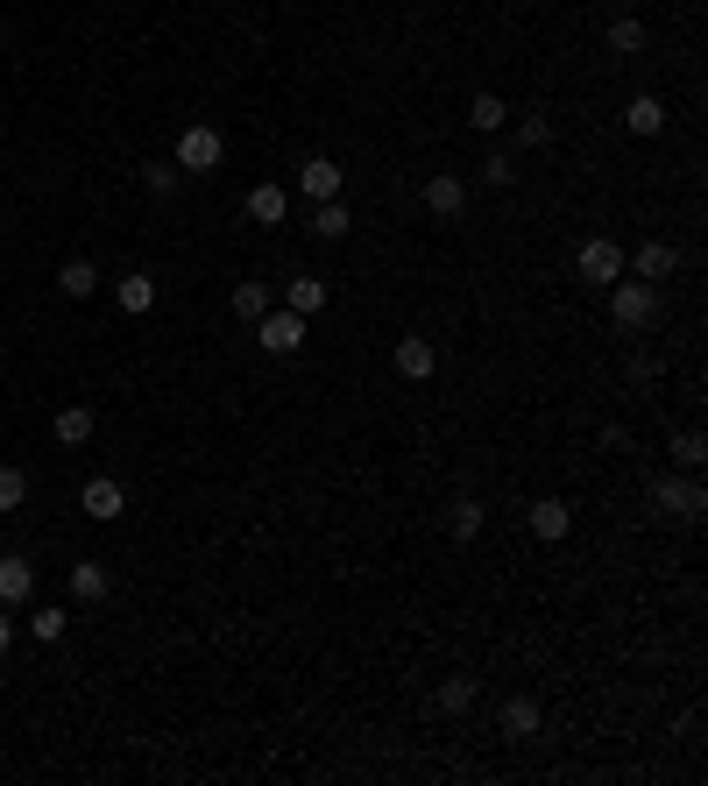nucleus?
<instances>
[{"mask_svg": "<svg viewBox=\"0 0 708 786\" xmlns=\"http://www.w3.org/2000/svg\"><path fill=\"white\" fill-rule=\"evenodd\" d=\"M610 320L616 326H624V334H645V326H659V284H624V277H616L610 284Z\"/></svg>", "mask_w": 708, "mask_h": 786, "instance_id": "nucleus-1", "label": "nucleus"}, {"mask_svg": "<svg viewBox=\"0 0 708 786\" xmlns=\"http://www.w3.org/2000/svg\"><path fill=\"white\" fill-rule=\"evenodd\" d=\"M220 163H228V135H220L213 120H191V128L177 135V171L206 177V171H220Z\"/></svg>", "mask_w": 708, "mask_h": 786, "instance_id": "nucleus-2", "label": "nucleus"}, {"mask_svg": "<svg viewBox=\"0 0 708 786\" xmlns=\"http://www.w3.org/2000/svg\"><path fill=\"white\" fill-rule=\"evenodd\" d=\"M652 510H659V524H701L708 489L701 482H681V475H659L652 482Z\"/></svg>", "mask_w": 708, "mask_h": 786, "instance_id": "nucleus-3", "label": "nucleus"}, {"mask_svg": "<svg viewBox=\"0 0 708 786\" xmlns=\"http://www.w3.org/2000/svg\"><path fill=\"white\" fill-rule=\"evenodd\" d=\"M574 269H581V284L610 291V284L624 277V248H616L610 234H589V241H581V255H574Z\"/></svg>", "mask_w": 708, "mask_h": 786, "instance_id": "nucleus-4", "label": "nucleus"}, {"mask_svg": "<svg viewBox=\"0 0 708 786\" xmlns=\"http://www.w3.org/2000/svg\"><path fill=\"white\" fill-rule=\"evenodd\" d=\"M255 340H263L269 355H298V347H305V320L283 312V305H269L263 320H255Z\"/></svg>", "mask_w": 708, "mask_h": 786, "instance_id": "nucleus-5", "label": "nucleus"}, {"mask_svg": "<svg viewBox=\"0 0 708 786\" xmlns=\"http://www.w3.org/2000/svg\"><path fill=\"white\" fill-rule=\"evenodd\" d=\"M496 730H503V737H510V744H532V737H538V730H546V708H538V702H532V694H510V702H503V708H496Z\"/></svg>", "mask_w": 708, "mask_h": 786, "instance_id": "nucleus-6", "label": "nucleus"}, {"mask_svg": "<svg viewBox=\"0 0 708 786\" xmlns=\"http://www.w3.org/2000/svg\"><path fill=\"white\" fill-rule=\"evenodd\" d=\"M426 213L432 220H461V213H468V177H454V171L426 177Z\"/></svg>", "mask_w": 708, "mask_h": 786, "instance_id": "nucleus-7", "label": "nucleus"}, {"mask_svg": "<svg viewBox=\"0 0 708 786\" xmlns=\"http://www.w3.org/2000/svg\"><path fill=\"white\" fill-rule=\"evenodd\" d=\"M340 177H348V171H340L334 157H305V163H298V192H305L312 206H320V199H340Z\"/></svg>", "mask_w": 708, "mask_h": 786, "instance_id": "nucleus-8", "label": "nucleus"}, {"mask_svg": "<svg viewBox=\"0 0 708 786\" xmlns=\"http://www.w3.org/2000/svg\"><path fill=\"white\" fill-rule=\"evenodd\" d=\"M397 375H404V383H426V375H440V347H432L426 334H404V340H397Z\"/></svg>", "mask_w": 708, "mask_h": 786, "instance_id": "nucleus-9", "label": "nucleus"}, {"mask_svg": "<svg viewBox=\"0 0 708 786\" xmlns=\"http://www.w3.org/2000/svg\"><path fill=\"white\" fill-rule=\"evenodd\" d=\"M79 510H85V518H100V524H114L120 510H128V496H120L114 475H93V482L79 489Z\"/></svg>", "mask_w": 708, "mask_h": 786, "instance_id": "nucleus-10", "label": "nucleus"}, {"mask_svg": "<svg viewBox=\"0 0 708 786\" xmlns=\"http://www.w3.org/2000/svg\"><path fill=\"white\" fill-rule=\"evenodd\" d=\"M567 532H574V510H567L560 496H538V504H532V539H546V546H560Z\"/></svg>", "mask_w": 708, "mask_h": 786, "instance_id": "nucleus-11", "label": "nucleus"}, {"mask_svg": "<svg viewBox=\"0 0 708 786\" xmlns=\"http://www.w3.org/2000/svg\"><path fill=\"white\" fill-rule=\"evenodd\" d=\"M283 213H291V192H283V185H269V177H263V185H248V220L255 227H283Z\"/></svg>", "mask_w": 708, "mask_h": 786, "instance_id": "nucleus-12", "label": "nucleus"}, {"mask_svg": "<svg viewBox=\"0 0 708 786\" xmlns=\"http://www.w3.org/2000/svg\"><path fill=\"white\" fill-rule=\"evenodd\" d=\"M481 524H489V510H481L475 496H454V504H446V539H454V546L481 539Z\"/></svg>", "mask_w": 708, "mask_h": 786, "instance_id": "nucleus-13", "label": "nucleus"}, {"mask_svg": "<svg viewBox=\"0 0 708 786\" xmlns=\"http://www.w3.org/2000/svg\"><path fill=\"white\" fill-rule=\"evenodd\" d=\"M630 263H638V277H645V284H666L673 269H681V248H673V241H645Z\"/></svg>", "mask_w": 708, "mask_h": 786, "instance_id": "nucleus-14", "label": "nucleus"}, {"mask_svg": "<svg viewBox=\"0 0 708 786\" xmlns=\"http://www.w3.org/2000/svg\"><path fill=\"white\" fill-rule=\"evenodd\" d=\"M283 312L320 320V312H326V284H320V277H291V284H283Z\"/></svg>", "mask_w": 708, "mask_h": 786, "instance_id": "nucleus-15", "label": "nucleus"}, {"mask_svg": "<svg viewBox=\"0 0 708 786\" xmlns=\"http://www.w3.org/2000/svg\"><path fill=\"white\" fill-rule=\"evenodd\" d=\"M624 128H630V135H666V100H659V93H638V100L624 107Z\"/></svg>", "mask_w": 708, "mask_h": 786, "instance_id": "nucleus-16", "label": "nucleus"}, {"mask_svg": "<svg viewBox=\"0 0 708 786\" xmlns=\"http://www.w3.org/2000/svg\"><path fill=\"white\" fill-rule=\"evenodd\" d=\"M36 596V567L22 560V553H8V560H0V602H28Z\"/></svg>", "mask_w": 708, "mask_h": 786, "instance_id": "nucleus-17", "label": "nucleus"}, {"mask_svg": "<svg viewBox=\"0 0 708 786\" xmlns=\"http://www.w3.org/2000/svg\"><path fill=\"white\" fill-rule=\"evenodd\" d=\"M65 581H71V596H79V602H107V588H114V574H107V567H100V560H79V567H71V574H65Z\"/></svg>", "mask_w": 708, "mask_h": 786, "instance_id": "nucleus-18", "label": "nucleus"}, {"mask_svg": "<svg viewBox=\"0 0 708 786\" xmlns=\"http://www.w3.org/2000/svg\"><path fill=\"white\" fill-rule=\"evenodd\" d=\"M312 234H320V241H348L355 234V213L340 199H320V206H312Z\"/></svg>", "mask_w": 708, "mask_h": 786, "instance_id": "nucleus-19", "label": "nucleus"}, {"mask_svg": "<svg viewBox=\"0 0 708 786\" xmlns=\"http://www.w3.org/2000/svg\"><path fill=\"white\" fill-rule=\"evenodd\" d=\"M114 298H120V312H135V320H142V312L156 305V277H142V269H128V277L114 284Z\"/></svg>", "mask_w": 708, "mask_h": 786, "instance_id": "nucleus-20", "label": "nucleus"}, {"mask_svg": "<svg viewBox=\"0 0 708 786\" xmlns=\"http://www.w3.org/2000/svg\"><path fill=\"white\" fill-rule=\"evenodd\" d=\"M432 708H440V716H468V708H475V680L468 673H446L440 694H432Z\"/></svg>", "mask_w": 708, "mask_h": 786, "instance_id": "nucleus-21", "label": "nucleus"}, {"mask_svg": "<svg viewBox=\"0 0 708 786\" xmlns=\"http://www.w3.org/2000/svg\"><path fill=\"white\" fill-rule=\"evenodd\" d=\"M666 461L695 475V467L708 461V440H701V426H681V432H673V440H666Z\"/></svg>", "mask_w": 708, "mask_h": 786, "instance_id": "nucleus-22", "label": "nucleus"}, {"mask_svg": "<svg viewBox=\"0 0 708 786\" xmlns=\"http://www.w3.org/2000/svg\"><path fill=\"white\" fill-rule=\"evenodd\" d=\"M510 114H518V107H510ZM510 128H518V149H553V114L524 107L518 120H510Z\"/></svg>", "mask_w": 708, "mask_h": 786, "instance_id": "nucleus-23", "label": "nucleus"}, {"mask_svg": "<svg viewBox=\"0 0 708 786\" xmlns=\"http://www.w3.org/2000/svg\"><path fill=\"white\" fill-rule=\"evenodd\" d=\"M57 291H65V298H93L100 291V269L85 263V255H71V263L57 269Z\"/></svg>", "mask_w": 708, "mask_h": 786, "instance_id": "nucleus-24", "label": "nucleus"}, {"mask_svg": "<svg viewBox=\"0 0 708 786\" xmlns=\"http://www.w3.org/2000/svg\"><path fill=\"white\" fill-rule=\"evenodd\" d=\"M503 120H510V107H503L496 93H475V100H468V128H475V135H496Z\"/></svg>", "mask_w": 708, "mask_h": 786, "instance_id": "nucleus-25", "label": "nucleus"}, {"mask_svg": "<svg viewBox=\"0 0 708 786\" xmlns=\"http://www.w3.org/2000/svg\"><path fill=\"white\" fill-rule=\"evenodd\" d=\"M177 185H185L177 163H142V192H149V199H177Z\"/></svg>", "mask_w": 708, "mask_h": 786, "instance_id": "nucleus-26", "label": "nucleus"}, {"mask_svg": "<svg viewBox=\"0 0 708 786\" xmlns=\"http://www.w3.org/2000/svg\"><path fill=\"white\" fill-rule=\"evenodd\" d=\"M93 426H100V418L85 412V404H71V412H57V440H65V447H85V440H93Z\"/></svg>", "mask_w": 708, "mask_h": 786, "instance_id": "nucleus-27", "label": "nucleus"}, {"mask_svg": "<svg viewBox=\"0 0 708 786\" xmlns=\"http://www.w3.org/2000/svg\"><path fill=\"white\" fill-rule=\"evenodd\" d=\"M610 50L616 57H638L645 50V22H638V14H616V22H610Z\"/></svg>", "mask_w": 708, "mask_h": 786, "instance_id": "nucleus-28", "label": "nucleus"}, {"mask_svg": "<svg viewBox=\"0 0 708 786\" xmlns=\"http://www.w3.org/2000/svg\"><path fill=\"white\" fill-rule=\"evenodd\" d=\"M481 185H489V192H510V185H518V157H510V149H489V163H481Z\"/></svg>", "mask_w": 708, "mask_h": 786, "instance_id": "nucleus-29", "label": "nucleus"}, {"mask_svg": "<svg viewBox=\"0 0 708 786\" xmlns=\"http://www.w3.org/2000/svg\"><path fill=\"white\" fill-rule=\"evenodd\" d=\"M269 305H277V291H269V284H234V312H241V320H263Z\"/></svg>", "mask_w": 708, "mask_h": 786, "instance_id": "nucleus-30", "label": "nucleus"}, {"mask_svg": "<svg viewBox=\"0 0 708 786\" xmlns=\"http://www.w3.org/2000/svg\"><path fill=\"white\" fill-rule=\"evenodd\" d=\"M28 631H36V645H57L71 631V616L65 610H36V616H28Z\"/></svg>", "mask_w": 708, "mask_h": 786, "instance_id": "nucleus-31", "label": "nucleus"}, {"mask_svg": "<svg viewBox=\"0 0 708 786\" xmlns=\"http://www.w3.org/2000/svg\"><path fill=\"white\" fill-rule=\"evenodd\" d=\"M28 504V475L22 467H0V510H22Z\"/></svg>", "mask_w": 708, "mask_h": 786, "instance_id": "nucleus-32", "label": "nucleus"}, {"mask_svg": "<svg viewBox=\"0 0 708 786\" xmlns=\"http://www.w3.org/2000/svg\"><path fill=\"white\" fill-rule=\"evenodd\" d=\"M630 383H659V355H630Z\"/></svg>", "mask_w": 708, "mask_h": 786, "instance_id": "nucleus-33", "label": "nucleus"}, {"mask_svg": "<svg viewBox=\"0 0 708 786\" xmlns=\"http://www.w3.org/2000/svg\"><path fill=\"white\" fill-rule=\"evenodd\" d=\"M14 645V616H8V602H0V652Z\"/></svg>", "mask_w": 708, "mask_h": 786, "instance_id": "nucleus-34", "label": "nucleus"}]
</instances>
